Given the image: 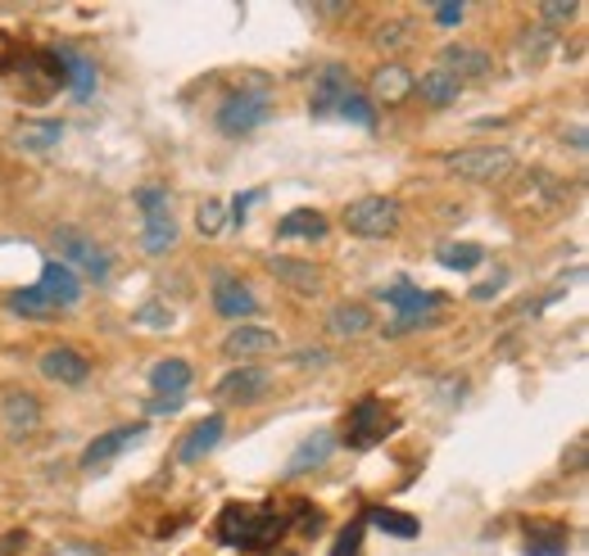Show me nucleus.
I'll use <instances>...</instances> for the list:
<instances>
[{
  "label": "nucleus",
  "mask_w": 589,
  "mask_h": 556,
  "mask_svg": "<svg viewBox=\"0 0 589 556\" xmlns=\"http://www.w3.org/2000/svg\"><path fill=\"white\" fill-rule=\"evenodd\" d=\"M395 430H400V412L390 408L385 398H376V394H363L359 402H350L345 421H340V443H345V448H354V452H368V448L385 443V439L395 434Z\"/></svg>",
  "instance_id": "obj_1"
},
{
  "label": "nucleus",
  "mask_w": 589,
  "mask_h": 556,
  "mask_svg": "<svg viewBox=\"0 0 589 556\" xmlns=\"http://www.w3.org/2000/svg\"><path fill=\"white\" fill-rule=\"evenodd\" d=\"M55 249H60V263L64 267H73L78 276H82V285L91 281V285H110V276H114V254L105 244H95L91 235H82L78 227H60L55 231Z\"/></svg>",
  "instance_id": "obj_2"
},
{
  "label": "nucleus",
  "mask_w": 589,
  "mask_h": 556,
  "mask_svg": "<svg viewBox=\"0 0 589 556\" xmlns=\"http://www.w3.org/2000/svg\"><path fill=\"white\" fill-rule=\"evenodd\" d=\"M400 222H404V209H400V199H390V195H359L354 204H345V213H340V227L359 240H385L400 231Z\"/></svg>",
  "instance_id": "obj_3"
},
{
  "label": "nucleus",
  "mask_w": 589,
  "mask_h": 556,
  "mask_svg": "<svg viewBox=\"0 0 589 556\" xmlns=\"http://www.w3.org/2000/svg\"><path fill=\"white\" fill-rule=\"evenodd\" d=\"M136 204H141V249H145L151 259L168 254V249L177 244V218H173L168 190L141 186V190H136Z\"/></svg>",
  "instance_id": "obj_4"
},
{
  "label": "nucleus",
  "mask_w": 589,
  "mask_h": 556,
  "mask_svg": "<svg viewBox=\"0 0 589 556\" xmlns=\"http://www.w3.org/2000/svg\"><path fill=\"white\" fill-rule=\"evenodd\" d=\"M445 168L458 181L489 186V181H504L517 168V159H513V149H504V145H467V149H454V155H445Z\"/></svg>",
  "instance_id": "obj_5"
},
{
  "label": "nucleus",
  "mask_w": 589,
  "mask_h": 556,
  "mask_svg": "<svg viewBox=\"0 0 589 556\" xmlns=\"http://www.w3.org/2000/svg\"><path fill=\"white\" fill-rule=\"evenodd\" d=\"M272 118V95L264 86H240L218 105V132L223 136H250Z\"/></svg>",
  "instance_id": "obj_6"
},
{
  "label": "nucleus",
  "mask_w": 589,
  "mask_h": 556,
  "mask_svg": "<svg viewBox=\"0 0 589 556\" xmlns=\"http://www.w3.org/2000/svg\"><path fill=\"white\" fill-rule=\"evenodd\" d=\"M41 421H45V412H41L37 394H28V389H6V394H0V430H6L14 443L32 439L41 430Z\"/></svg>",
  "instance_id": "obj_7"
},
{
  "label": "nucleus",
  "mask_w": 589,
  "mask_h": 556,
  "mask_svg": "<svg viewBox=\"0 0 589 556\" xmlns=\"http://www.w3.org/2000/svg\"><path fill=\"white\" fill-rule=\"evenodd\" d=\"M272 394V376L255 363H245V367H231L218 385H214V398L218 402H240V408H250V402H264Z\"/></svg>",
  "instance_id": "obj_8"
},
{
  "label": "nucleus",
  "mask_w": 589,
  "mask_h": 556,
  "mask_svg": "<svg viewBox=\"0 0 589 556\" xmlns=\"http://www.w3.org/2000/svg\"><path fill=\"white\" fill-rule=\"evenodd\" d=\"M32 290H37L45 303H51V308L64 313V308H78V298H82L86 285H82V276H78L73 267H64L60 259H45V263H41V276H37Z\"/></svg>",
  "instance_id": "obj_9"
},
{
  "label": "nucleus",
  "mask_w": 589,
  "mask_h": 556,
  "mask_svg": "<svg viewBox=\"0 0 589 556\" xmlns=\"http://www.w3.org/2000/svg\"><path fill=\"white\" fill-rule=\"evenodd\" d=\"M435 69H445L454 82H480V77H489L495 73V60H489V50H480V45H467V41H450L445 50H440V64Z\"/></svg>",
  "instance_id": "obj_10"
},
{
  "label": "nucleus",
  "mask_w": 589,
  "mask_h": 556,
  "mask_svg": "<svg viewBox=\"0 0 589 556\" xmlns=\"http://www.w3.org/2000/svg\"><path fill=\"white\" fill-rule=\"evenodd\" d=\"M37 367H41V376H45V380L69 385V389L86 385V376H91V358H86L82 348H73V344H55V348H45L41 358H37Z\"/></svg>",
  "instance_id": "obj_11"
},
{
  "label": "nucleus",
  "mask_w": 589,
  "mask_h": 556,
  "mask_svg": "<svg viewBox=\"0 0 589 556\" xmlns=\"http://www.w3.org/2000/svg\"><path fill=\"white\" fill-rule=\"evenodd\" d=\"M145 439V426H114V430H105V434H95L91 443H86V452H82V471H105L110 462H118L123 452L132 448V443H141Z\"/></svg>",
  "instance_id": "obj_12"
},
{
  "label": "nucleus",
  "mask_w": 589,
  "mask_h": 556,
  "mask_svg": "<svg viewBox=\"0 0 589 556\" xmlns=\"http://www.w3.org/2000/svg\"><path fill=\"white\" fill-rule=\"evenodd\" d=\"M281 348V335L268 331V326H236L227 339H223V358L231 363H255V358H272V353Z\"/></svg>",
  "instance_id": "obj_13"
},
{
  "label": "nucleus",
  "mask_w": 589,
  "mask_h": 556,
  "mask_svg": "<svg viewBox=\"0 0 589 556\" xmlns=\"http://www.w3.org/2000/svg\"><path fill=\"white\" fill-rule=\"evenodd\" d=\"M209 298H214V313L227 317V322H245V317L259 313V298L250 294V285L236 281V276H214Z\"/></svg>",
  "instance_id": "obj_14"
},
{
  "label": "nucleus",
  "mask_w": 589,
  "mask_h": 556,
  "mask_svg": "<svg viewBox=\"0 0 589 556\" xmlns=\"http://www.w3.org/2000/svg\"><path fill=\"white\" fill-rule=\"evenodd\" d=\"M413 95V73L404 64H381L368 82V99H372V109H390V105H404V99Z\"/></svg>",
  "instance_id": "obj_15"
},
{
  "label": "nucleus",
  "mask_w": 589,
  "mask_h": 556,
  "mask_svg": "<svg viewBox=\"0 0 589 556\" xmlns=\"http://www.w3.org/2000/svg\"><path fill=\"white\" fill-rule=\"evenodd\" d=\"M223 430H227V421H223L218 412H209L205 421H195V426L182 434V443H177V462H182V466H200L209 452L223 443Z\"/></svg>",
  "instance_id": "obj_16"
},
{
  "label": "nucleus",
  "mask_w": 589,
  "mask_h": 556,
  "mask_svg": "<svg viewBox=\"0 0 589 556\" xmlns=\"http://www.w3.org/2000/svg\"><path fill=\"white\" fill-rule=\"evenodd\" d=\"M350 91H354V82H350V69H345V64H322V69L313 73V95H309L313 118L331 114Z\"/></svg>",
  "instance_id": "obj_17"
},
{
  "label": "nucleus",
  "mask_w": 589,
  "mask_h": 556,
  "mask_svg": "<svg viewBox=\"0 0 589 556\" xmlns=\"http://www.w3.org/2000/svg\"><path fill=\"white\" fill-rule=\"evenodd\" d=\"M60 140H64V123L55 118H19L10 127V145L23 149V155H51Z\"/></svg>",
  "instance_id": "obj_18"
},
{
  "label": "nucleus",
  "mask_w": 589,
  "mask_h": 556,
  "mask_svg": "<svg viewBox=\"0 0 589 556\" xmlns=\"http://www.w3.org/2000/svg\"><path fill=\"white\" fill-rule=\"evenodd\" d=\"M286 290H294V294H322V267H313L309 259H268L264 263Z\"/></svg>",
  "instance_id": "obj_19"
},
{
  "label": "nucleus",
  "mask_w": 589,
  "mask_h": 556,
  "mask_svg": "<svg viewBox=\"0 0 589 556\" xmlns=\"http://www.w3.org/2000/svg\"><path fill=\"white\" fill-rule=\"evenodd\" d=\"M331 448H335V434H331V430H313V434H309L300 448L290 452V462H286V480H300V475H309V471L327 466Z\"/></svg>",
  "instance_id": "obj_20"
},
{
  "label": "nucleus",
  "mask_w": 589,
  "mask_h": 556,
  "mask_svg": "<svg viewBox=\"0 0 589 556\" xmlns=\"http://www.w3.org/2000/svg\"><path fill=\"white\" fill-rule=\"evenodd\" d=\"M372 326H376V317H372L368 303H335V308L327 313V331L335 339H363Z\"/></svg>",
  "instance_id": "obj_21"
},
{
  "label": "nucleus",
  "mask_w": 589,
  "mask_h": 556,
  "mask_svg": "<svg viewBox=\"0 0 589 556\" xmlns=\"http://www.w3.org/2000/svg\"><path fill=\"white\" fill-rule=\"evenodd\" d=\"M413 91L422 95V105H431V109H450V105H458L463 82H454L445 69H426L422 77H413Z\"/></svg>",
  "instance_id": "obj_22"
},
{
  "label": "nucleus",
  "mask_w": 589,
  "mask_h": 556,
  "mask_svg": "<svg viewBox=\"0 0 589 556\" xmlns=\"http://www.w3.org/2000/svg\"><path fill=\"white\" fill-rule=\"evenodd\" d=\"M571 534L562 521H530L526 525V556H567Z\"/></svg>",
  "instance_id": "obj_23"
},
{
  "label": "nucleus",
  "mask_w": 589,
  "mask_h": 556,
  "mask_svg": "<svg viewBox=\"0 0 589 556\" xmlns=\"http://www.w3.org/2000/svg\"><path fill=\"white\" fill-rule=\"evenodd\" d=\"M381 298H385L395 313H440V308H445V298H440V294H426L422 285H409V281L381 285Z\"/></svg>",
  "instance_id": "obj_24"
},
{
  "label": "nucleus",
  "mask_w": 589,
  "mask_h": 556,
  "mask_svg": "<svg viewBox=\"0 0 589 556\" xmlns=\"http://www.w3.org/2000/svg\"><path fill=\"white\" fill-rule=\"evenodd\" d=\"M327 218L318 213V209H294V213H286L281 222H277V240H327Z\"/></svg>",
  "instance_id": "obj_25"
},
{
  "label": "nucleus",
  "mask_w": 589,
  "mask_h": 556,
  "mask_svg": "<svg viewBox=\"0 0 589 556\" xmlns=\"http://www.w3.org/2000/svg\"><path fill=\"white\" fill-rule=\"evenodd\" d=\"M190 380H195V367L186 358H159L151 367V389L155 394H186Z\"/></svg>",
  "instance_id": "obj_26"
},
{
  "label": "nucleus",
  "mask_w": 589,
  "mask_h": 556,
  "mask_svg": "<svg viewBox=\"0 0 589 556\" xmlns=\"http://www.w3.org/2000/svg\"><path fill=\"white\" fill-rule=\"evenodd\" d=\"M250 507H255V502H227V507L218 512V521H214V538H218L223 547H240L245 525H250Z\"/></svg>",
  "instance_id": "obj_27"
},
{
  "label": "nucleus",
  "mask_w": 589,
  "mask_h": 556,
  "mask_svg": "<svg viewBox=\"0 0 589 556\" xmlns=\"http://www.w3.org/2000/svg\"><path fill=\"white\" fill-rule=\"evenodd\" d=\"M363 521H372V525H376L381 534H390V538H417V534H422V521L409 516V512H395V507H368Z\"/></svg>",
  "instance_id": "obj_28"
},
{
  "label": "nucleus",
  "mask_w": 589,
  "mask_h": 556,
  "mask_svg": "<svg viewBox=\"0 0 589 556\" xmlns=\"http://www.w3.org/2000/svg\"><path fill=\"white\" fill-rule=\"evenodd\" d=\"M60 60H64V73H69V86L64 91H73L78 99H86L95 91V64L86 55H78V50H69V45H60Z\"/></svg>",
  "instance_id": "obj_29"
},
{
  "label": "nucleus",
  "mask_w": 589,
  "mask_h": 556,
  "mask_svg": "<svg viewBox=\"0 0 589 556\" xmlns=\"http://www.w3.org/2000/svg\"><path fill=\"white\" fill-rule=\"evenodd\" d=\"M6 308H10L14 317H23V322H55V317H60V308H51V303H45L32 285H28V290H14V294L6 298Z\"/></svg>",
  "instance_id": "obj_30"
},
{
  "label": "nucleus",
  "mask_w": 589,
  "mask_h": 556,
  "mask_svg": "<svg viewBox=\"0 0 589 556\" xmlns=\"http://www.w3.org/2000/svg\"><path fill=\"white\" fill-rule=\"evenodd\" d=\"M435 263L440 267H450V272H472V267H480L485 263V249L480 244H445V249H440V254H435Z\"/></svg>",
  "instance_id": "obj_31"
},
{
  "label": "nucleus",
  "mask_w": 589,
  "mask_h": 556,
  "mask_svg": "<svg viewBox=\"0 0 589 556\" xmlns=\"http://www.w3.org/2000/svg\"><path fill=\"white\" fill-rule=\"evenodd\" d=\"M417 28H413V19H390V23H381L376 32H372V41H376V50H390V55H395V50H409L417 36H413Z\"/></svg>",
  "instance_id": "obj_32"
},
{
  "label": "nucleus",
  "mask_w": 589,
  "mask_h": 556,
  "mask_svg": "<svg viewBox=\"0 0 589 556\" xmlns=\"http://www.w3.org/2000/svg\"><path fill=\"white\" fill-rule=\"evenodd\" d=\"M554 41H558V32H549L545 23H539V28H526V32H521V60H526L530 69H539V64L549 60Z\"/></svg>",
  "instance_id": "obj_33"
},
{
  "label": "nucleus",
  "mask_w": 589,
  "mask_h": 556,
  "mask_svg": "<svg viewBox=\"0 0 589 556\" xmlns=\"http://www.w3.org/2000/svg\"><path fill=\"white\" fill-rule=\"evenodd\" d=\"M335 114L340 118H350V123H359V127H376V109H372V99L368 95H359V91H350L345 99H340V105H335Z\"/></svg>",
  "instance_id": "obj_34"
},
{
  "label": "nucleus",
  "mask_w": 589,
  "mask_h": 556,
  "mask_svg": "<svg viewBox=\"0 0 589 556\" xmlns=\"http://www.w3.org/2000/svg\"><path fill=\"white\" fill-rule=\"evenodd\" d=\"M422 326H440V313H395V317L385 322V335L400 339V335H413Z\"/></svg>",
  "instance_id": "obj_35"
},
{
  "label": "nucleus",
  "mask_w": 589,
  "mask_h": 556,
  "mask_svg": "<svg viewBox=\"0 0 589 556\" xmlns=\"http://www.w3.org/2000/svg\"><path fill=\"white\" fill-rule=\"evenodd\" d=\"M539 19H545L549 32H558L571 19H580V6H576V0H545V6H539Z\"/></svg>",
  "instance_id": "obj_36"
},
{
  "label": "nucleus",
  "mask_w": 589,
  "mask_h": 556,
  "mask_svg": "<svg viewBox=\"0 0 589 556\" xmlns=\"http://www.w3.org/2000/svg\"><path fill=\"white\" fill-rule=\"evenodd\" d=\"M132 322L141 331H168L173 326V308H168V303H141V308L132 313Z\"/></svg>",
  "instance_id": "obj_37"
},
{
  "label": "nucleus",
  "mask_w": 589,
  "mask_h": 556,
  "mask_svg": "<svg viewBox=\"0 0 589 556\" xmlns=\"http://www.w3.org/2000/svg\"><path fill=\"white\" fill-rule=\"evenodd\" d=\"M363 529H368V521H363V516H359V521H350L345 529H340V538H335L331 556H363Z\"/></svg>",
  "instance_id": "obj_38"
},
{
  "label": "nucleus",
  "mask_w": 589,
  "mask_h": 556,
  "mask_svg": "<svg viewBox=\"0 0 589 556\" xmlns=\"http://www.w3.org/2000/svg\"><path fill=\"white\" fill-rule=\"evenodd\" d=\"M195 227H200L205 235H218V227H223V204H218V199H205L200 213H195Z\"/></svg>",
  "instance_id": "obj_39"
},
{
  "label": "nucleus",
  "mask_w": 589,
  "mask_h": 556,
  "mask_svg": "<svg viewBox=\"0 0 589 556\" xmlns=\"http://www.w3.org/2000/svg\"><path fill=\"white\" fill-rule=\"evenodd\" d=\"M294 367L322 371V367H331V353H327V348H300V353H294Z\"/></svg>",
  "instance_id": "obj_40"
},
{
  "label": "nucleus",
  "mask_w": 589,
  "mask_h": 556,
  "mask_svg": "<svg viewBox=\"0 0 589 556\" xmlns=\"http://www.w3.org/2000/svg\"><path fill=\"white\" fill-rule=\"evenodd\" d=\"M259 199H264V190H245V195H236V199H231V222H245V218H250V209L259 204Z\"/></svg>",
  "instance_id": "obj_41"
},
{
  "label": "nucleus",
  "mask_w": 589,
  "mask_h": 556,
  "mask_svg": "<svg viewBox=\"0 0 589 556\" xmlns=\"http://www.w3.org/2000/svg\"><path fill=\"white\" fill-rule=\"evenodd\" d=\"M431 14H435V23H440V28H458V23L467 19V6H435Z\"/></svg>",
  "instance_id": "obj_42"
},
{
  "label": "nucleus",
  "mask_w": 589,
  "mask_h": 556,
  "mask_svg": "<svg viewBox=\"0 0 589 556\" xmlns=\"http://www.w3.org/2000/svg\"><path fill=\"white\" fill-rule=\"evenodd\" d=\"M28 543H32V534H28V529H10L6 538H0V556H19Z\"/></svg>",
  "instance_id": "obj_43"
},
{
  "label": "nucleus",
  "mask_w": 589,
  "mask_h": 556,
  "mask_svg": "<svg viewBox=\"0 0 589 556\" xmlns=\"http://www.w3.org/2000/svg\"><path fill=\"white\" fill-rule=\"evenodd\" d=\"M182 402H186V394H164V398H155V402H151V412H177Z\"/></svg>",
  "instance_id": "obj_44"
},
{
  "label": "nucleus",
  "mask_w": 589,
  "mask_h": 556,
  "mask_svg": "<svg viewBox=\"0 0 589 556\" xmlns=\"http://www.w3.org/2000/svg\"><path fill=\"white\" fill-rule=\"evenodd\" d=\"M585 448H589V443H585V434H580V439L571 443V452H567V462H571L567 471H585Z\"/></svg>",
  "instance_id": "obj_45"
},
{
  "label": "nucleus",
  "mask_w": 589,
  "mask_h": 556,
  "mask_svg": "<svg viewBox=\"0 0 589 556\" xmlns=\"http://www.w3.org/2000/svg\"><path fill=\"white\" fill-rule=\"evenodd\" d=\"M571 149H576V155H585V127H571Z\"/></svg>",
  "instance_id": "obj_46"
}]
</instances>
